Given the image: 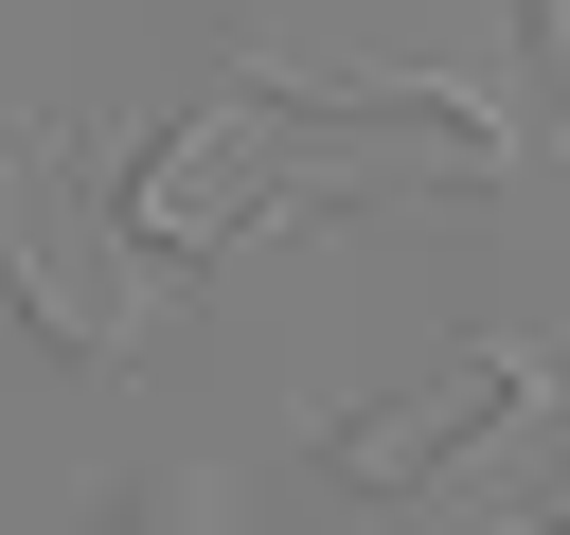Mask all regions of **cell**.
Instances as JSON below:
<instances>
[{
  "mask_svg": "<svg viewBox=\"0 0 570 535\" xmlns=\"http://www.w3.org/2000/svg\"><path fill=\"white\" fill-rule=\"evenodd\" d=\"M0 285H18L71 357H125V339H142V268H125V232L89 214V178H71L18 107H0Z\"/></svg>",
  "mask_w": 570,
  "mask_h": 535,
  "instance_id": "obj_1",
  "label": "cell"
},
{
  "mask_svg": "<svg viewBox=\"0 0 570 535\" xmlns=\"http://www.w3.org/2000/svg\"><path fill=\"white\" fill-rule=\"evenodd\" d=\"M499 428H534V357H517V339H463L445 374H410V392L338 410V481H356V499H410V481L481 464Z\"/></svg>",
  "mask_w": 570,
  "mask_h": 535,
  "instance_id": "obj_2",
  "label": "cell"
}]
</instances>
